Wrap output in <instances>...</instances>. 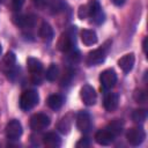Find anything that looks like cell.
<instances>
[{"mask_svg": "<svg viewBox=\"0 0 148 148\" xmlns=\"http://www.w3.org/2000/svg\"><path fill=\"white\" fill-rule=\"evenodd\" d=\"M57 46H58V50L64 53H68L69 51L75 49V27L74 28L72 27L60 36V38L58 39Z\"/></svg>", "mask_w": 148, "mask_h": 148, "instance_id": "6da1fadb", "label": "cell"}, {"mask_svg": "<svg viewBox=\"0 0 148 148\" xmlns=\"http://www.w3.org/2000/svg\"><path fill=\"white\" fill-rule=\"evenodd\" d=\"M38 101H39V96L36 90L34 89L25 90L20 97V108L23 111H29L35 105L38 104Z\"/></svg>", "mask_w": 148, "mask_h": 148, "instance_id": "7a4b0ae2", "label": "cell"}, {"mask_svg": "<svg viewBox=\"0 0 148 148\" xmlns=\"http://www.w3.org/2000/svg\"><path fill=\"white\" fill-rule=\"evenodd\" d=\"M109 43L110 42H106L102 47H98L96 50H92V51H90L88 53L87 60H86V62H87L88 66H97V65L102 64L105 60L106 53H108V49H109V46H108Z\"/></svg>", "mask_w": 148, "mask_h": 148, "instance_id": "3957f363", "label": "cell"}, {"mask_svg": "<svg viewBox=\"0 0 148 148\" xmlns=\"http://www.w3.org/2000/svg\"><path fill=\"white\" fill-rule=\"evenodd\" d=\"M99 82H101V89L103 91H108L112 87H114V84L117 82V74H116L114 69L108 68V69L103 71L99 75Z\"/></svg>", "mask_w": 148, "mask_h": 148, "instance_id": "277c9868", "label": "cell"}, {"mask_svg": "<svg viewBox=\"0 0 148 148\" xmlns=\"http://www.w3.org/2000/svg\"><path fill=\"white\" fill-rule=\"evenodd\" d=\"M86 7L88 10V17H91L96 24H101L104 21V14H103L102 7L97 0H89V2L86 5Z\"/></svg>", "mask_w": 148, "mask_h": 148, "instance_id": "5b68a950", "label": "cell"}, {"mask_svg": "<svg viewBox=\"0 0 148 148\" xmlns=\"http://www.w3.org/2000/svg\"><path fill=\"white\" fill-rule=\"evenodd\" d=\"M126 139H127V142L132 146H139L141 145L145 139H146V132L143 131L142 127H133L131 130L127 131L126 133Z\"/></svg>", "mask_w": 148, "mask_h": 148, "instance_id": "8992f818", "label": "cell"}, {"mask_svg": "<svg viewBox=\"0 0 148 148\" xmlns=\"http://www.w3.org/2000/svg\"><path fill=\"white\" fill-rule=\"evenodd\" d=\"M51 120L45 113H36L30 118V128L32 131H42L50 125Z\"/></svg>", "mask_w": 148, "mask_h": 148, "instance_id": "52a82bcc", "label": "cell"}, {"mask_svg": "<svg viewBox=\"0 0 148 148\" xmlns=\"http://www.w3.org/2000/svg\"><path fill=\"white\" fill-rule=\"evenodd\" d=\"M6 136L9 139V140H17L21 135H22V125L18 120L16 119H12L9 120V123L6 125Z\"/></svg>", "mask_w": 148, "mask_h": 148, "instance_id": "ba28073f", "label": "cell"}, {"mask_svg": "<svg viewBox=\"0 0 148 148\" xmlns=\"http://www.w3.org/2000/svg\"><path fill=\"white\" fill-rule=\"evenodd\" d=\"M76 127L82 133H88L91 130V117L87 111H80L77 113Z\"/></svg>", "mask_w": 148, "mask_h": 148, "instance_id": "9c48e42d", "label": "cell"}, {"mask_svg": "<svg viewBox=\"0 0 148 148\" xmlns=\"http://www.w3.org/2000/svg\"><path fill=\"white\" fill-rule=\"evenodd\" d=\"M80 95H81V98L83 101V103L88 106L90 105H94L96 103V99H97V95H96V91L95 89L89 86V84H84L82 88H81V91H80Z\"/></svg>", "mask_w": 148, "mask_h": 148, "instance_id": "30bf717a", "label": "cell"}, {"mask_svg": "<svg viewBox=\"0 0 148 148\" xmlns=\"http://www.w3.org/2000/svg\"><path fill=\"white\" fill-rule=\"evenodd\" d=\"M114 136L116 135L112 132H110L108 128H104V130H99V131L96 132L95 140L101 146H109V145H111L113 142Z\"/></svg>", "mask_w": 148, "mask_h": 148, "instance_id": "8fae6325", "label": "cell"}, {"mask_svg": "<svg viewBox=\"0 0 148 148\" xmlns=\"http://www.w3.org/2000/svg\"><path fill=\"white\" fill-rule=\"evenodd\" d=\"M15 64H16V56L14 52H7L2 60H1V64H0V69L5 73H9L12 72V69L15 67Z\"/></svg>", "mask_w": 148, "mask_h": 148, "instance_id": "7c38bea8", "label": "cell"}, {"mask_svg": "<svg viewBox=\"0 0 148 148\" xmlns=\"http://www.w3.org/2000/svg\"><path fill=\"white\" fill-rule=\"evenodd\" d=\"M135 62V56L134 53H127L125 56H123L119 60H118V66L120 67V69L124 73H130L134 66Z\"/></svg>", "mask_w": 148, "mask_h": 148, "instance_id": "4fadbf2b", "label": "cell"}, {"mask_svg": "<svg viewBox=\"0 0 148 148\" xmlns=\"http://www.w3.org/2000/svg\"><path fill=\"white\" fill-rule=\"evenodd\" d=\"M37 21V17L34 14H27V15H20L17 17H15V23L22 28L25 29H31L35 27Z\"/></svg>", "mask_w": 148, "mask_h": 148, "instance_id": "5bb4252c", "label": "cell"}, {"mask_svg": "<svg viewBox=\"0 0 148 148\" xmlns=\"http://www.w3.org/2000/svg\"><path fill=\"white\" fill-rule=\"evenodd\" d=\"M118 104H119V96L118 94L116 92H108L104 97V101H103V105H104V109L109 112L111 111H114L117 108H118Z\"/></svg>", "mask_w": 148, "mask_h": 148, "instance_id": "9a60e30c", "label": "cell"}, {"mask_svg": "<svg viewBox=\"0 0 148 148\" xmlns=\"http://www.w3.org/2000/svg\"><path fill=\"white\" fill-rule=\"evenodd\" d=\"M43 143L49 148H58L61 146V139L54 132H50L43 136Z\"/></svg>", "mask_w": 148, "mask_h": 148, "instance_id": "2e32d148", "label": "cell"}, {"mask_svg": "<svg viewBox=\"0 0 148 148\" xmlns=\"http://www.w3.org/2000/svg\"><path fill=\"white\" fill-rule=\"evenodd\" d=\"M97 34L91 29H84L81 31V40L84 45L90 46L97 43Z\"/></svg>", "mask_w": 148, "mask_h": 148, "instance_id": "e0dca14e", "label": "cell"}, {"mask_svg": "<svg viewBox=\"0 0 148 148\" xmlns=\"http://www.w3.org/2000/svg\"><path fill=\"white\" fill-rule=\"evenodd\" d=\"M27 67H28V71L32 75H39L43 72V64H42V61L36 59V58H32V57L27 59Z\"/></svg>", "mask_w": 148, "mask_h": 148, "instance_id": "ac0fdd59", "label": "cell"}, {"mask_svg": "<svg viewBox=\"0 0 148 148\" xmlns=\"http://www.w3.org/2000/svg\"><path fill=\"white\" fill-rule=\"evenodd\" d=\"M38 35H39V37L43 39V40H45V42H50L52 38H53V29H52V27L47 23V22H43L42 24H40V27H39V29H38Z\"/></svg>", "mask_w": 148, "mask_h": 148, "instance_id": "d6986e66", "label": "cell"}, {"mask_svg": "<svg viewBox=\"0 0 148 148\" xmlns=\"http://www.w3.org/2000/svg\"><path fill=\"white\" fill-rule=\"evenodd\" d=\"M64 104V97L59 94H53L47 98V105L52 110H59Z\"/></svg>", "mask_w": 148, "mask_h": 148, "instance_id": "ffe728a7", "label": "cell"}, {"mask_svg": "<svg viewBox=\"0 0 148 148\" xmlns=\"http://www.w3.org/2000/svg\"><path fill=\"white\" fill-rule=\"evenodd\" d=\"M49 8L51 13L59 14L66 9V2L64 0H50L49 1Z\"/></svg>", "mask_w": 148, "mask_h": 148, "instance_id": "44dd1931", "label": "cell"}, {"mask_svg": "<svg viewBox=\"0 0 148 148\" xmlns=\"http://www.w3.org/2000/svg\"><path fill=\"white\" fill-rule=\"evenodd\" d=\"M147 110L145 109H138V110H134L133 113H132V120L136 124L139 123H143L146 119H147Z\"/></svg>", "mask_w": 148, "mask_h": 148, "instance_id": "7402d4cb", "label": "cell"}, {"mask_svg": "<svg viewBox=\"0 0 148 148\" xmlns=\"http://www.w3.org/2000/svg\"><path fill=\"white\" fill-rule=\"evenodd\" d=\"M59 75V68L56 64H51L49 66V68L46 69V73H45V77L46 80L49 81H54Z\"/></svg>", "mask_w": 148, "mask_h": 148, "instance_id": "603a6c76", "label": "cell"}, {"mask_svg": "<svg viewBox=\"0 0 148 148\" xmlns=\"http://www.w3.org/2000/svg\"><path fill=\"white\" fill-rule=\"evenodd\" d=\"M108 130L110 132H112L114 135H118L121 133V130H123V121H120L119 119H114L113 121H111L108 126Z\"/></svg>", "mask_w": 148, "mask_h": 148, "instance_id": "cb8c5ba5", "label": "cell"}, {"mask_svg": "<svg viewBox=\"0 0 148 148\" xmlns=\"http://www.w3.org/2000/svg\"><path fill=\"white\" fill-rule=\"evenodd\" d=\"M58 130L61 132V133H68L69 132V130H71V120H68L67 119V117H65V118H62L61 120H60V123L58 124Z\"/></svg>", "mask_w": 148, "mask_h": 148, "instance_id": "d4e9b609", "label": "cell"}, {"mask_svg": "<svg viewBox=\"0 0 148 148\" xmlns=\"http://www.w3.org/2000/svg\"><path fill=\"white\" fill-rule=\"evenodd\" d=\"M73 71L72 69H67L65 73H64V75H62V79H61V84L62 86H67V84H69V82L72 81V79H73Z\"/></svg>", "mask_w": 148, "mask_h": 148, "instance_id": "484cf974", "label": "cell"}, {"mask_svg": "<svg viewBox=\"0 0 148 148\" xmlns=\"http://www.w3.org/2000/svg\"><path fill=\"white\" fill-rule=\"evenodd\" d=\"M134 99L136 103H145L147 101V94L143 90H136L134 92Z\"/></svg>", "mask_w": 148, "mask_h": 148, "instance_id": "4316f807", "label": "cell"}, {"mask_svg": "<svg viewBox=\"0 0 148 148\" xmlns=\"http://www.w3.org/2000/svg\"><path fill=\"white\" fill-rule=\"evenodd\" d=\"M80 52L77 51V50H75V49H73L72 51H69L68 52V59L72 61V62H77L79 60H80Z\"/></svg>", "mask_w": 148, "mask_h": 148, "instance_id": "83f0119b", "label": "cell"}, {"mask_svg": "<svg viewBox=\"0 0 148 148\" xmlns=\"http://www.w3.org/2000/svg\"><path fill=\"white\" fill-rule=\"evenodd\" d=\"M89 146H90V141H89L87 138L80 139V140L76 142V145H75V147H77V148H86V147H89Z\"/></svg>", "mask_w": 148, "mask_h": 148, "instance_id": "f1b7e54d", "label": "cell"}, {"mask_svg": "<svg viewBox=\"0 0 148 148\" xmlns=\"http://www.w3.org/2000/svg\"><path fill=\"white\" fill-rule=\"evenodd\" d=\"M77 15H79V17H80L81 20H84V18H87V17H88V10H87L86 5H84V6H81V7L79 8Z\"/></svg>", "mask_w": 148, "mask_h": 148, "instance_id": "f546056e", "label": "cell"}, {"mask_svg": "<svg viewBox=\"0 0 148 148\" xmlns=\"http://www.w3.org/2000/svg\"><path fill=\"white\" fill-rule=\"evenodd\" d=\"M24 0H12V7L14 10H18L21 9V7L23 6Z\"/></svg>", "mask_w": 148, "mask_h": 148, "instance_id": "4dcf8cb0", "label": "cell"}, {"mask_svg": "<svg viewBox=\"0 0 148 148\" xmlns=\"http://www.w3.org/2000/svg\"><path fill=\"white\" fill-rule=\"evenodd\" d=\"M111 1H112V3H114L116 6H121V5L125 3V0H111Z\"/></svg>", "mask_w": 148, "mask_h": 148, "instance_id": "1f68e13d", "label": "cell"}, {"mask_svg": "<svg viewBox=\"0 0 148 148\" xmlns=\"http://www.w3.org/2000/svg\"><path fill=\"white\" fill-rule=\"evenodd\" d=\"M142 49H143V52L146 53V51H147V38H145L143 42H142Z\"/></svg>", "mask_w": 148, "mask_h": 148, "instance_id": "d6a6232c", "label": "cell"}, {"mask_svg": "<svg viewBox=\"0 0 148 148\" xmlns=\"http://www.w3.org/2000/svg\"><path fill=\"white\" fill-rule=\"evenodd\" d=\"M1 52H2V47H1V44H0V56H1Z\"/></svg>", "mask_w": 148, "mask_h": 148, "instance_id": "836d02e7", "label": "cell"}]
</instances>
